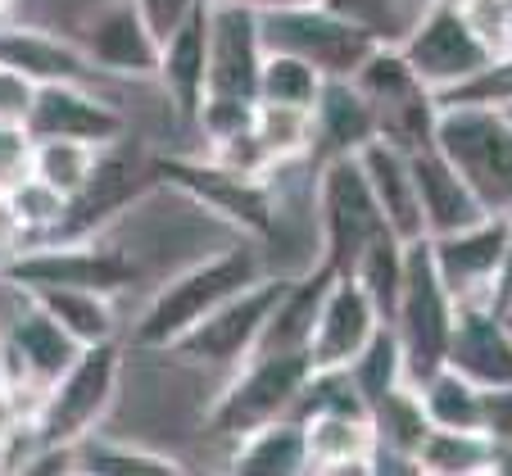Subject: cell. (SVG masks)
<instances>
[{
  "label": "cell",
  "mask_w": 512,
  "mask_h": 476,
  "mask_svg": "<svg viewBox=\"0 0 512 476\" xmlns=\"http://www.w3.org/2000/svg\"><path fill=\"white\" fill-rule=\"evenodd\" d=\"M368 418H372V436H377V454H395V463L413 472V454L426 440V431H431V418L422 408V390L413 381H399L381 399H372Z\"/></svg>",
  "instance_id": "obj_26"
},
{
  "label": "cell",
  "mask_w": 512,
  "mask_h": 476,
  "mask_svg": "<svg viewBox=\"0 0 512 476\" xmlns=\"http://www.w3.org/2000/svg\"><path fill=\"white\" fill-rule=\"evenodd\" d=\"M10 5H14V0H0V14H5V10H10Z\"/></svg>",
  "instance_id": "obj_47"
},
{
  "label": "cell",
  "mask_w": 512,
  "mask_h": 476,
  "mask_svg": "<svg viewBox=\"0 0 512 476\" xmlns=\"http://www.w3.org/2000/svg\"><path fill=\"white\" fill-rule=\"evenodd\" d=\"M0 195H5V209L14 218V236H50L68 218V200L32 173L19 177L14 186H5Z\"/></svg>",
  "instance_id": "obj_36"
},
{
  "label": "cell",
  "mask_w": 512,
  "mask_h": 476,
  "mask_svg": "<svg viewBox=\"0 0 512 476\" xmlns=\"http://www.w3.org/2000/svg\"><path fill=\"white\" fill-rule=\"evenodd\" d=\"M100 146H87V141H68V136H41L32 141V177H41L46 186H55L64 200H78L82 186H87L91 168H96Z\"/></svg>",
  "instance_id": "obj_32"
},
{
  "label": "cell",
  "mask_w": 512,
  "mask_h": 476,
  "mask_svg": "<svg viewBox=\"0 0 512 476\" xmlns=\"http://www.w3.org/2000/svg\"><path fill=\"white\" fill-rule=\"evenodd\" d=\"M363 182H368L372 200H377L386 227L399 241H417L422 232V209H417V186H413V168H408V150L390 146L386 136H372L354 150Z\"/></svg>",
  "instance_id": "obj_20"
},
{
  "label": "cell",
  "mask_w": 512,
  "mask_h": 476,
  "mask_svg": "<svg viewBox=\"0 0 512 476\" xmlns=\"http://www.w3.org/2000/svg\"><path fill=\"white\" fill-rule=\"evenodd\" d=\"M508 114H512V109H508Z\"/></svg>",
  "instance_id": "obj_49"
},
{
  "label": "cell",
  "mask_w": 512,
  "mask_h": 476,
  "mask_svg": "<svg viewBox=\"0 0 512 476\" xmlns=\"http://www.w3.org/2000/svg\"><path fill=\"white\" fill-rule=\"evenodd\" d=\"M454 295L440 282L431 259V241L417 236L404 241V282H399V300L390 313L399 345H404V377L422 386L431 372L445 368L449 354V331H454Z\"/></svg>",
  "instance_id": "obj_3"
},
{
  "label": "cell",
  "mask_w": 512,
  "mask_h": 476,
  "mask_svg": "<svg viewBox=\"0 0 512 476\" xmlns=\"http://www.w3.org/2000/svg\"><path fill=\"white\" fill-rule=\"evenodd\" d=\"M28 159H32V136L23 127L0 123V191L32 173Z\"/></svg>",
  "instance_id": "obj_41"
},
{
  "label": "cell",
  "mask_w": 512,
  "mask_h": 476,
  "mask_svg": "<svg viewBox=\"0 0 512 476\" xmlns=\"http://www.w3.org/2000/svg\"><path fill=\"white\" fill-rule=\"evenodd\" d=\"M399 55L413 68V78L431 96H440L445 87L476 73L485 59H494V50L476 37L458 0H426V10L417 14V23L399 41Z\"/></svg>",
  "instance_id": "obj_10"
},
{
  "label": "cell",
  "mask_w": 512,
  "mask_h": 476,
  "mask_svg": "<svg viewBox=\"0 0 512 476\" xmlns=\"http://www.w3.org/2000/svg\"><path fill=\"white\" fill-rule=\"evenodd\" d=\"M490 454H494V440L485 431L431 427L413 454V472H435V476L490 472Z\"/></svg>",
  "instance_id": "obj_31"
},
{
  "label": "cell",
  "mask_w": 512,
  "mask_h": 476,
  "mask_svg": "<svg viewBox=\"0 0 512 476\" xmlns=\"http://www.w3.org/2000/svg\"><path fill=\"white\" fill-rule=\"evenodd\" d=\"M508 227H512V214H485L472 227L426 236L435 272L449 286L454 304H490L494 277H499V263H503V245H508Z\"/></svg>",
  "instance_id": "obj_15"
},
{
  "label": "cell",
  "mask_w": 512,
  "mask_h": 476,
  "mask_svg": "<svg viewBox=\"0 0 512 476\" xmlns=\"http://www.w3.org/2000/svg\"><path fill=\"white\" fill-rule=\"evenodd\" d=\"M309 472H377V436L368 413H304Z\"/></svg>",
  "instance_id": "obj_23"
},
{
  "label": "cell",
  "mask_w": 512,
  "mask_h": 476,
  "mask_svg": "<svg viewBox=\"0 0 512 476\" xmlns=\"http://www.w3.org/2000/svg\"><path fill=\"white\" fill-rule=\"evenodd\" d=\"M78 50L91 68L118 73V78H155L159 68V41L145 28L132 0H109L82 23Z\"/></svg>",
  "instance_id": "obj_17"
},
{
  "label": "cell",
  "mask_w": 512,
  "mask_h": 476,
  "mask_svg": "<svg viewBox=\"0 0 512 476\" xmlns=\"http://www.w3.org/2000/svg\"><path fill=\"white\" fill-rule=\"evenodd\" d=\"M268 272L259 245L245 236L236 245L200 254L195 263H186L182 272H173L150 300H145L141 318L132 327V340L141 350H173L177 340L195 327L200 318H209L223 300H232L236 291L254 286Z\"/></svg>",
  "instance_id": "obj_1"
},
{
  "label": "cell",
  "mask_w": 512,
  "mask_h": 476,
  "mask_svg": "<svg viewBox=\"0 0 512 476\" xmlns=\"http://www.w3.org/2000/svg\"><path fill=\"white\" fill-rule=\"evenodd\" d=\"M0 345H5V318H0Z\"/></svg>",
  "instance_id": "obj_48"
},
{
  "label": "cell",
  "mask_w": 512,
  "mask_h": 476,
  "mask_svg": "<svg viewBox=\"0 0 512 476\" xmlns=\"http://www.w3.org/2000/svg\"><path fill=\"white\" fill-rule=\"evenodd\" d=\"M82 354V345L41 309L32 295H23L19 313L5 318V345H0V359H10L19 372L37 381H55L59 372H68V363Z\"/></svg>",
  "instance_id": "obj_21"
},
{
  "label": "cell",
  "mask_w": 512,
  "mask_h": 476,
  "mask_svg": "<svg viewBox=\"0 0 512 476\" xmlns=\"http://www.w3.org/2000/svg\"><path fill=\"white\" fill-rule=\"evenodd\" d=\"M435 150L458 168L485 214H512V114L440 105Z\"/></svg>",
  "instance_id": "obj_2"
},
{
  "label": "cell",
  "mask_w": 512,
  "mask_h": 476,
  "mask_svg": "<svg viewBox=\"0 0 512 476\" xmlns=\"http://www.w3.org/2000/svg\"><path fill=\"white\" fill-rule=\"evenodd\" d=\"M10 241H19V236H14V218L5 209V195H0V245H10Z\"/></svg>",
  "instance_id": "obj_45"
},
{
  "label": "cell",
  "mask_w": 512,
  "mask_h": 476,
  "mask_svg": "<svg viewBox=\"0 0 512 476\" xmlns=\"http://www.w3.org/2000/svg\"><path fill=\"white\" fill-rule=\"evenodd\" d=\"M68 336L78 345H96V340H114L118 331V313H114V295L105 291H87V286H41L28 291Z\"/></svg>",
  "instance_id": "obj_28"
},
{
  "label": "cell",
  "mask_w": 512,
  "mask_h": 476,
  "mask_svg": "<svg viewBox=\"0 0 512 476\" xmlns=\"http://www.w3.org/2000/svg\"><path fill=\"white\" fill-rule=\"evenodd\" d=\"M381 232H390L381 218L377 200H372L363 168L354 155H331L322 159L318 173V263L331 272H349L358 254L368 250Z\"/></svg>",
  "instance_id": "obj_7"
},
{
  "label": "cell",
  "mask_w": 512,
  "mask_h": 476,
  "mask_svg": "<svg viewBox=\"0 0 512 476\" xmlns=\"http://www.w3.org/2000/svg\"><path fill=\"white\" fill-rule=\"evenodd\" d=\"M23 132L32 141L68 136V141H87V146H114L118 136H127V118L109 100L91 96L82 82H41Z\"/></svg>",
  "instance_id": "obj_16"
},
{
  "label": "cell",
  "mask_w": 512,
  "mask_h": 476,
  "mask_svg": "<svg viewBox=\"0 0 512 476\" xmlns=\"http://www.w3.org/2000/svg\"><path fill=\"white\" fill-rule=\"evenodd\" d=\"M37 87H41V82L23 78L19 68L0 64V123H10V127L28 123L32 100H37Z\"/></svg>",
  "instance_id": "obj_40"
},
{
  "label": "cell",
  "mask_w": 512,
  "mask_h": 476,
  "mask_svg": "<svg viewBox=\"0 0 512 476\" xmlns=\"http://www.w3.org/2000/svg\"><path fill=\"white\" fill-rule=\"evenodd\" d=\"M118 381H123V345L118 340L82 345V354L68 363V372L50 381L46 404L32 422V440L37 445H78L114 408Z\"/></svg>",
  "instance_id": "obj_5"
},
{
  "label": "cell",
  "mask_w": 512,
  "mask_h": 476,
  "mask_svg": "<svg viewBox=\"0 0 512 476\" xmlns=\"http://www.w3.org/2000/svg\"><path fill=\"white\" fill-rule=\"evenodd\" d=\"M14 436H23V418H19V408H14L10 386L0 381V449H10Z\"/></svg>",
  "instance_id": "obj_43"
},
{
  "label": "cell",
  "mask_w": 512,
  "mask_h": 476,
  "mask_svg": "<svg viewBox=\"0 0 512 476\" xmlns=\"http://www.w3.org/2000/svg\"><path fill=\"white\" fill-rule=\"evenodd\" d=\"M254 136L272 155V164H290V159L313 155V114L300 105H254Z\"/></svg>",
  "instance_id": "obj_35"
},
{
  "label": "cell",
  "mask_w": 512,
  "mask_h": 476,
  "mask_svg": "<svg viewBox=\"0 0 512 476\" xmlns=\"http://www.w3.org/2000/svg\"><path fill=\"white\" fill-rule=\"evenodd\" d=\"M263 19V46L295 50L309 59L322 78H354V68L381 46V32L368 19L349 10H331L327 0L300 5V10L259 14Z\"/></svg>",
  "instance_id": "obj_6"
},
{
  "label": "cell",
  "mask_w": 512,
  "mask_h": 476,
  "mask_svg": "<svg viewBox=\"0 0 512 476\" xmlns=\"http://www.w3.org/2000/svg\"><path fill=\"white\" fill-rule=\"evenodd\" d=\"M499 318L508 322V331H512V304H508V309H499Z\"/></svg>",
  "instance_id": "obj_46"
},
{
  "label": "cell",
  "mask_w": 512,
  "mask_h": 476,
  "mask_svg": "<svg viewBox=\"0 0 512 476\" xmlns=\"http://www.w3.org/2000/svg\"><path fill=\"white\" fill-rule=\"evenodd\" d=\"M290 277L281 272H263L254 286L236 291L232 300H223L209 318H200L182 340L173 345V354L191 363H204V368H236L245 354L259 345L263 327H268L277 300L286 295Z\"/></svg>",
  "instance_id": "obj_11"
},
{
  "label": "cell",
  "mask_w": 512,
  "mask_h": 476,
  "mask_svg": "<svg viewBox=\"0 0 512 476\" xmlns=\"http://www.w3.org/2000/svg\"><path fill=\"white\" fill-rule=\"evenodd\" d=\"M309 372L313 368L304 350H250L232 368V381L223 386V395L213 399L204 427L223 440H241L245 431L263 427V422L286 418L295 399H300Z\"/></svg>",
  "instance_id": "obj_4"
},
{
  "label": "cell",
  "mask_w": 512,
  "mask_h": 476,
  "mask_svg": "<svg viewBox=\"0 0 512 476\" xmlns=\"http://www.w3.org/2000/svg\"><path fill=\"white\" fill-rule=\"evenodd\" d=\"M263 19L250 5L204 0V96L259 100Z\"/></svg>",
  "instance_id": "obj_12"
},
{
  "label": "cell",
  "mask_w": 512,
  "mask_h": 476,
  "mask_svg": "<svg viewBox=\"0 0 512 476\" xmlns=\"http://www.w3.org/2000/svg\"><path fill=\"white\" fill-rule=\"evenodd\" d=\"M445 363L481 390L512 386V331L490 304H458Z\"/></svg>",
  "instance_id": "obj_18"
},
{
  "label": "cell",
  "mask_w": 512,
  "mask_h": 476,
  "mask_svg": "<svg viewBox=\"0 0 512 476\" xmlns=\"http://www.w3.org/2000/svg\"><path fill=\"white\" fill-rule=\"evenodd\" d=\"M381 322L386 318H381L377 300L354 282V272H331L327 291H322V300H318V313H313V331H309V340H304L309 368L313 372L349 368V359L368 345Z\"/></svg>",
  "instance_id": "obj_14"
},
{
  "label": "cell",
  "mask_w": 512,
  "mask_h": 476,
  "mask_svg": "<svg viewBox=\"0 0 512 476\" xmlns=\"http://www.w3.org/2000/svg\"><path fill=\"white\" fill-rule=\"evenodd\" d=\"M435 105H472V109H512V55L485 59L476 73L445 87Z\"/></svg>",
  "instance_id": "obj_37"
},
{
  "label": "cell",
  "mask_w": 512,
  "mask_h": 476,
  "mask_svg": "<svg viewBox=\"0 0 512 476\" xmlns=\"http://www.w3.org/2000/svg\"><path fill=\"white\" fill-rule=\"evenodd\" d=\"M132 5H136V14L145 19V28L155 32V41H164L168 32H173L177 23L200 5V0H132Z\"/></svg>",
  "instance_id": "obj_42"
},
{
  "label": "cell",
  "mask_w": 512,
  "mask_h": 476,
  "mask_svg": "<svg viewBox=\"0 0 512 476\" xmlns=\"http://www.w3.org/2000/svg\"><path fill=\"white\" fill-rule=\"evenodd\" d=\"M254 105H259V100L204 96L200 109H195V123L191 127H200L204 141H209V146H218V141H227V136H236V132H250V127H254Z\"/></svg>",
  "instance_id": "obj_38"
},
{
  "label": "cell",
  "mask_w": 512,
  "mask_h": 476,
  "mask_svg": "<svg viewBox=\"0 0 512 476\" xmlns=\"http://www.w3.org/2000/svg\"><path fill=\"white\" fill-rule=\"evenodd\" d=\"M236 472H263V476H286V472H309V454H304V422L295 413L277 422L245 431L241 440H232Z\"/></svg>",
  "instance_id": "obj_27"
},
{
  "label": "cell",
  "mask_w": 512,
  "mask_h": 476,
  "mask_svg": "<svg viewBox=\"0 0 512 476\" xmlns=\"http://www.w3.org/2000/svg\"><path fill=\"white\" fill-rule=\"evenodd\" d=\"M204 0L159 41V68L155 78L173 105L177 123H195V109L204 100Z\"/></svg>",
  "instance_id": "obj_22"
},
{
  "label": "cell",
  "mask_w": 512,
  "mask_h": 476,
  "mask_svg": "<svg viewBox=\"0 0 512 476\" xmlns=\"http://www.w3.org/2000/svg\"><path fill=\"white\" fill-rule=\"evenodd\" d=\"M73 467L96 476H173L182 472L173 454H159L150 445H132V440H105V436H82L73 445Z\"/></svg>",
  "instance_id": "obj_29"
},
{
  "label": "cell",
  "mask_w": 512,
  "mask_h": 476,
  "mask_svg": "<svg viewBox=\"0 0 512 476\" xmlns=\"http://www.w3.org/2000/svg\"><path fill=\"white\" fill-rule=\"evenodd\" d=\"M155 182L177 186L213 223L232 227L250 241H268L272 227H277V204H272L268 186L254 182V177L227 173L213 159L209 164H200V159H155Z\"/></svg>",
  "instance_id": "obj_9"
},
{
  "label": "cell",
  "mask_w": 512,
  "mask_h": 476,
  "mask_svg": "<svg viewBox=\"0 0 512 476\" xmlns=\"http://www.w3.org/2000/svg\"><path fill=\"white\" fill-rule=\"evenodd\" d=\"M408 168H413L417 209H422L426 236H445V232H458V227H472L485 218V209L472 195V186H467L463 177H458V168L435 150V141L431 146L408 150Z\"/></svg>",
  "instance_id": "obj_19"
},
{
  "label": "cell",
  "mask_w": 512,
  "mask_h": 476,
  "mask_svg": "<svg viewBox=\"0 0 512 476\" xmlns=\"http://www.w3.org/2000/svg\"><path fill=\"white\" fill-rule=\"evenodd\" d=\"M0 277L23 291H41V286H87V291L118 295L136 282V263L127 254L109 250V245L87 241H64V245H32V250L14 254L10 263H0Z\"/></svg>",
  "instance_id": "obj_13"
},
{
  "label": "cell",
  "mask_w": 512,
  "mask_h": 476,
  "mask_svg": "<svg viewBox=\"0 0 512 476\" xmlns=\"http://www.w3.org/2000/svg\"><path fill=\"white\" fill-rule=\"evenodd\" d=\"M417 390H422V408H426V418H431V427L485 431V390L476 381H467L463 372H454L449 363L440 372H431Z\"/></svg>",
  "instance_id": "obj_30"
},
{
  "label": "cell",
  "mask_w": 512,
  "mask_h": 476,
  "mask_svg": "<svg viewBox=\"0 0 512 476\" xmlns=\"http://www.w3.org/2000/svg\"><path fill=\"white\" fill-rule=\"evenodd\" d=\"M313 155H354L363 141L377 136V114L349 78H327L313 100Z\"/></svg>",
  "instance_id": "obj_24"
},
{
  "label": "cell",
  "mask_w": 512,
  "mask_h": 476,
  "mask_svg": "<svg viewBox=\"0 0 512 476\" xmlns=\"http://www.w3.org/2000/svg\"><path fill=\"white\" fill-rule=\"evenodd\" d=\"M0 64L19 68L32 82H82V73L91 68L78 41L41 28H0Z\"/></svg>",
  "instance_id": "obj_25"
},
{
  "label": "cell",
  "mask_w": 512,
  "mask_h": 476,
  "mask_svg": "<svg viewBox=\"0 0 512 476\" xmlns=\"http://www.w3.org/2000/svg\"><path fill=\"white\" fill-rule=\"evenodd\" d=\"M232 5H250L254 14H277V10H300V5H318V0H232Z\"/></svg>",
  "instance_id": "obj_44"
},
{
  "label": "cell",
  "mask_w": 512,
  "mask_h": 476,
  "mask_svg": "<svg viewBox=\"0 0 512 476\" xmlns=\"http://www.w3.org/2000/svg\"><path fill=\"white\" fill-rule=\"evenodd\" d=\"M209 150H213V164L218 168H227V173H236V177H254V182H263V177L277 168L272 155L263 150V141L254 136V127L227 136V141H218V146H209Z\"/></svg>",
  "instance_id": "obj_39"
},
{
  "label": "cell",
  "mask_w": 512,
  "mask_h": 476,
  "mask_svg": "<svg viewBox=\"0 0 512 476\" xmlns=\"http://www.w3.org/2000/svg\"><path fill=\"white\" fill-rule=\"evenodd\" d=\"M349 381H354V390L363 395V404H372V399H381L390 386H399L404 377V345H399L395 327L390 322H381L377 331H372V340L363 345V350L349 359V368H340Z\"/></svg>",
  "instance_id": "obj_34"
},
{
  "label": "cell",
  "mask_w": 512,
  "mask_h": 476,
  "mask_svg": "<svg viewBox=\"0 0 512 476\" xmlns=\"http://www.w3.org/2000/svg\"><path fill=\"white\" fill-rule=\"evenodd\" d=\"M322 73L309 64V59H300L295 50H277L268 46L263 50V64H259V100H268V105H300V109H313V100H318L322 91Z\"/></svg>",
  "instance_id": "obj_33"
},
{
  "label": "cell",
  "mask_w": 512,
  "mask_h": 476,
  "mask_svg": "<svg viewBox=\"0 0 512 476\" xmlns=\"http://www.w3.org/2000/svg\"><path fill=\"white\" fill-rule=\"evenodd\" d=\"M354 82L363 91V100L377 114V136H386L390 146L399 150H417L435 141V118H440V105L435 96L413 78V68L404 64L399 46H386L381 41L363 64L354 68Z\"/></svg>",
  "instance_id": "obj_8"
}]
</instances>
